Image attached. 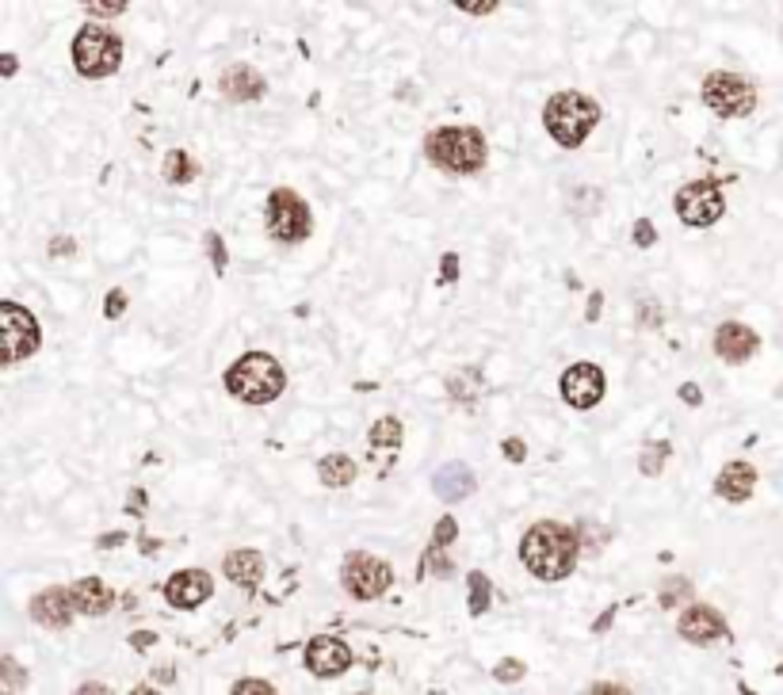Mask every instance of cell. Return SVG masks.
<instances>
[{"label":"cell","mask_w":783,"mask_h":695,"mask_svg":"<svg viewBox=\"0 0 783 695\" xmlns=\"http://www.w3.org/2000/svg\"><path fill=\"white\" fill-rule=\"evenodd\" d=\"M577 551H581V539L573 535L565 523H550V520L527 528V535L521 539V562L539 581H562V577H570L573 566H577Z\"/></svg>","instance_id":"6da1fadb"},{"label":"cell","mask_w":783,"mask_h":695,"mask_svg":"<svg viewBox=\"0 0 783 695\" xmlns=\"http://www.w3.org/2000/svg\"><path fill=\"white\" fill-rule=\"evenodd\" d=\"M287 375L276 363V355L268 352H245L234 367L226 370V390L237 401H249V405H268L283 393Z\"/></svg>","instance_id":"7a4b0ae2"},{"label":"cell","mask_w":783,"mask_h":695,"mask_svg":"<svg viewBox=\"0 0 783 695\" xmlns=\"http://www.w3.org/2000/svg\"><path fill=\"white\" fill-rule=\"evenodd\" d=\"M542 122H547L550 138L565 150H577L593 127L600 122V107L596 99L581 96V92H558V96L547 99V111H542Z\"/></svg>","instance_id":"3957f363"},{"label":"cell","mask_w":783,"mask_h":695,"mask_svg":"<svg viewBox=\"0 0 783 695\" xmlns=\"http://www.w3.org/2000/svg\"><path fill=\"white\" fill-rule=\"evenodd\" d=\"M429 161L444 173H478L486 165V138L475 127H440L429 134Z\"/></svg>","instance_id":"277c9868"},{"label":"cell","mask_w":783,"mask_h":695,"mask_svg":"<svg viewBox=\"0 0 783 695\" xmlns=\"http://www.w3.org/2000/svg\"><path fill=\"white\" fill-rule=\"evenodd\" d=\"M73 66L81 76H112L122 66V43L107 27H81L73 38Z\"/></svg>","instance_id":"5b68a950"},{"label":"cell","mask_w":783,"mask_h":695,"mask_svg":"<svg viewBox=\"0 0 783 695\" xmlns=\"http://www.w3.org/2000/svg\"><path fill=\"white\" fill-rule=\"evenodd\" d=\"M703 104L723 119H741L757 107V89L738 73H711L703 81Z\"/></svg>","instance_id":"8992f818"},{"label":"cell","mask_w":783,"mask_h":695,"mask_svg":"<svg viewBox=\"0 0 783 695\" xmlns=\"http://www.w3.org/2000/svg\"><path fill=\"white\" fill-rule=\"evenodd\" d=\"M340 581H344V589L352 592L355 600H378L394 585V569L386 566L383 558H375V554L355 551L344 558Z\"/></svg>","instance_id":"52a82bcc"},{"label":"cell","mask_w":783,"mask_h":695,"mask_svg":"<svg viewBox=\"0 0 783 695\" xmlns=\"http://www.w3.org/2000/svg\"><path fill=\"white\" fill-rule=\"evenodd\" d=\"M0 337H4V363H15L23 355H35L38 344H43V333H38V318L31 310H23L20 303H4L0 306Z\"/></svg>","instance_id":"ba28073f"},{"label":"cell","mask_w":783,"mask_h":695,"mask_svg":"<svg viewBox=\"0 0 783 695\" xmlns=\"http://www.w3.org/2000/svg\"><path fill=\"white\" fill-rule=\"evenodd\" d=\"M723 211H726V199L711 180L685 184V188L677 191V214L685 226H696V229L715 226V222L723 219Z\"/></svg>","instance_id":"9c48e42d"},{"label":"cell","mask_w":783,"mask_h":695,"mask_svg":"<svg viewBox=\"0 0 783 695\" xmlns=\"http://www.w3.org/2000/svg\"><path fill=\"white\" fill-rule=\"evenodd\" d=\"M268 234L279 242H302L309 234V211L291 188H276L268 196Z\"/></svg>","instance_id":"30bf717a"},{"label":"cell","mask_w":783,"mask_h":695,"mask_svg":"<svg viewBox=\"0 0 783 695\" xmlns=\"http://www.w3.org/2000/svg\"><path fill=\"white\" fill-rule=\"evenodd\" d=\"M306 669L314 676H322V681H332V676L352 669V650H348V643H340V638L317 635L306 643Z\"/></svg>","instance_id":"8fae6325"},{"label":"cell","mask_w":783,"mask_h":695,"mask_svg":"<svg viewBox=\"0 0 783 695\" xmlns=\"http://www.w3.org/2000/svg\"><path fill=\"white\" fill-rule=\"evenodd\" d=\"M562 398L573 409H593L604 398V370L596 363H573L562 375Z\"/></svg>","instance_id":"7c38bea8"},{"label":"cell","mask_w":783,"mask_h":695,"mask_svg":"<svg viewBox=\"0 0 783 695\" xmlns=\"http://www.w3.org/2000/svg\"><path fill=\"white\" fill-rule=\"evenodd\" d=\"M211 592H214V581L203 569H180V574H173L165 585V597L173 608H199Z\"/></svg>","instance_id":"4fadbf2b"},{"label":"cell","mask_w":783,"mask_h":695,"mask_svg":"<svg viewBox=\"0 0 783 695\" xmlns=\"http://www.w3.org/2000/svg\"><path fill=\"white\" fill-rule=\"evenodd\" d=\"M677 631H680V638H688V643L708 646V643H715V638H723V635H726V620L715 612V608H708V604H692L685 615H680Z\"/></svg>","instance_id":"5bb4252c"},{"label":"cell","mask_w":783,"mask_h":695,"mask_svg":"<svg viewBox=\"0 0 783 695\" xmlns=\"http://www.w3.org/2000/svg\"><path fill=\"white\" fill-rule=\"evenodd\" d=\"M73 592L69 589H46V592H38L35 600H31V620L35 623H43V627H50V631H61V627H69V620H73Z\"/></svg>","instance_id":"9a60e30c"},{"label":"cell","mask_w":783,"mask_h":695,"mask_svg":"<svg viewBox=\"0 0 783 695\" xmlns=\"http://www.w3.org/2000/svg\"><path fill=\"white\" fill-rule=\"evenodd\" d=\"M757 348H761V337H757L746 321H726V326H718L715 352L723 355L726 363H746Z\"/></svg>","instance_id":"2e32d148"},{"label":"cell","mask_w":783,"mask_h":695,"mask_svg":"<svg viewBox=\"0 0 783 695\" xmlns=\"http://www.w3.org/2000/svg\"><path fill=\"white\" fill-rule=\"evenodd\" d=\"M753 490H757V470L749 467V462H726L723 474H718V482H715V493L723 500H731V505L749 500Z\"/></svg>","instance_id":"e0dca14e"},{"label":"cell","mask_w":783,"mask_h":695,"mask_svg":"<svg viewBox=\"0 0 783 695\" xmlns=\"http://www.w3.org/2000/svg\"><path fill=\"white\" fill-rule=\"evenodd\" d=\"M222 96L234 99V104H253L264 96V76L253 66H230L222 76Z\"/></svg>","instance_id":"ac0fdd59"},{"label":"cell","mask_w":783,"mask_h":695,"mask_svg":"<svg viewBox=\"0 0 783 695\" xmlns=\"http://www.w3.org/2000/svg\"><path fill=\"white\" fill-rule=\"evenodd\" d=\"M69 592H73V608L81 615H104V612H112V604H115L112 589H107L100 577H81Z\"/></svg>","instance_id":"d6986e66"},{"label":"cell","mask_w":783,"mask_h":695,"mask_svg":"<svg viewBox=\"0 0 783 695\" xmlns=\"http://www.w3.org/2000/svg\"><path fill=\"white\" fill-rule=\"evenodd\" d=\"M432 485H436V493L447 505H455V500L475 493V474H470V467H463V462H447V467L432 478Z\"/></svg>","instance_id":"ffe728a7"},{"label":"cell","mask_w":783,"mask_h":695,"mask_svg":"<svg viewBox=\"0 0 783 695\" xmlns=\"http://www.w3.org/2000/svg\"><path fill=\"white\" fill-rule=\"evenodd\" d=\"M226 577L242 589H257L264 577V558L257 551H234L226 554Z\"/></svg>","instance_id":"44dd1931"},{"label":"cell","mask_w":783,"mask_h":695,"mask_svg":"<svg viewBox=\"0 0 783 695\" xmlns=\"http://www.w3.org/2000/svg\"><path fill=\"white\" fill-rule=\"evenodd\" d=\"M317 474H322V485H329V490H344V485L355 482V462L348 455H325Z\"/></svg>","instance_id":"7402d4cb"},{"label":"cell","mask_w":783,"mask_h":695,"mask_svg":"<svg viewBox=\"0 0 783 695\" xmlns=\"http://www.w3.org/2000/svg\"><path fill=\"white\" fill-rule=\"evenodd\" d=\"M482 370L478 367H467V370H455L452 378H447V393H452L455 401H463V405H475V398H482Z\"/></svg>","instance_id":"603a6c76"},{"label":"cell","mask_w":783,"mask_h":695,"mask_svg":"<svg viewBox=\"0 0 783 695\" xmlns=\"http://www.w3.org/2000/svg\"><path fill=\"white\" fill-rule=\"evenodd\" d=\"M196 176H199V165H196V157H191V153L173 150L165 157V180L168 184H191Z\"/></svg>","instance_id":"cb8c5ba5"},{"label":"cell","mask_w":783,"mask_h":695,"mask_svg":"<svg viewBox=\"0 0 783 695\" xmlns=\"http://www.w3.org/2000/svg\"><path fill=\"white\" fill-rule=\"evenodd\" d=\"M371 444L383 447V451H398L401 447V421L398 416H383V421L371 428Z\"/></svg>","instance_id":"d4e9b609"},{"label":"cell","mask_w":783,"mask_h":695,"mask_svg":"<svg viewBox=\"0 0 783 695\" xmlns=\"http://www.w3.org/2000/svg\"><path fill=\"white\" fill-rule=\"evenodd\" d=\"M673 455V447L665 444V439H650L646 447H642V459H639V467H642V474H662V467H665V459Z\"/></svg>","instance_id":"484cf974"},{"label":"cell","mask_w":783,"mask_h":695,"mask_svg":"<svg viewBox=\"0 0 783 695\" xmlns=\"http://www.w3.org/2000/svg\"><path fill=\"white\" fill-rule=\"evenodd\" d=\"M470 615H486V608H490V581H486V574H470Z\"/></svg>","instance_id":"4316f807"},{"label":"cell","mask_w":783,"mask_h":695,"mask_svg":"<svg viewBox=\"0 0 783 695\" xmlns=\"http://www.w3.org/2000/svg\"><path fill=\"white\" fill-rule=\"evenodd\" d=\"M421 566H424V574H440V577L452 574V562H447L444 546H429V551H424V558H421Z\"/></svg>","instance_id":"83f0119b"},{"label":"cell","mask_w":783,"mask_h":695,"mask_svg":"<svg viewBox=\"0 0 783 695\" xmlns=\"http://www.w3.org/2000/svg\"><path fill=\"white\" fill-rule=\"evenodd\" d=\"M455 535H459V523L452 520V516H440V523H436V539H432V546H452L455 543Z\"/></svg>","instance_id":"f1b7e54d"},{"label":"cell","mask_w":783,"mask_h":695,"mask_svg":"<svg viewBox=\"0 0 783 695\" xmlns=\"http://www.w3.org/2000/svg\"><path fill=\"white\" fill-rule=\"evenodd\" d=\"M0 669H4V692L15 695V692L23 688V669L15 665V658H4V661H0Z\"/></svg>","instance_id":"f546056e"},{"label":"cell","mask_w":783,"mask_h":695,"mask_svg":"<svg viewBox=\"0 0 783 695\" xmlns=\"http://www.w3.org/2000/svg\"><path fill=\"white\" fill-rule=\"evenodd\" d=\"M230 695H276V688H271L268 681H257V676H245V681L234 684V692Z\"/></svg>","instance_id":"4dcf8cb0"},{"label":"cell","mask_w":783,"mask_h":695,"mask_svg":"<svg viewBox=\"0 0 783 695\" xmlns=\"http://www.w3.org/2000/svg\"><path fill=\"white\" fill-rule=\"evenodd\" d=\"M493 676H498L501 684H513V681H521V676H524V665L516 658H509V661H501V665L493 669Z\"/></svg>","instance_id":"1f68e13d"},{"label":"cell","mask_w":783,"mask_h":695,"mask_svg":"<svg viewBox=\"0 0 783 695\" xmlns=\"http://www.w3.org/2000/svg\"><path fill=\"white\" fill-rule=\"evenodd\" d=\"M122 310H127V295H122V291L115 287L112 295H107V303H104V314H107V318H119Z\"/></svg>","instance_id":"d6a6232c"},{"label":"cell","mask_w":783,"mask_h":695,"mask_svg":"<svg viewBox=\"0 0 783 695\" xmlns=\"http://www.w3.org/2000/svg\"><path fill=\"white\" fill-rule=\"evenodd\" d=\"M207 249H211V257H214V268H226V249H222V237L219 234H207Z\"/></svg>","instance_id":"836d02e7"},{"label":"cell","mask_w":783,"mask_h":695,"mask_svg":"<svg viewBox=\"0 0 783 695\" xmlns=\"http://www.w3.org/2000/svg\"><path fill=\"white\" fill-rule=\"evenodd\" d=\"M89 8L92 15H122L127 12V4H122V0H112V4H84Z\"/></svg>","instance_id":"e575fe53"},{"label":"cell","mask_w":783,"mask_h":695,"mask_svg":"<svg viewBox=\"0 0 783 695\" xmlns=\"http://www.w3.org/2000/svg\"><path fill=\"white\" fill-rule=\"evenodd\" d=\"M524 455H527V447H524V439H505V459L509 462H524Z\"/></svg>","instance_id":"d590c367"},{"label":"cell","mask_w":783,"mask_h":695,"mask_svg":"<svg viewBox=\"0 0 783 695\" xmlns=\"http://www.w3.org/2000/svg\"><path fill=\"white\" fill-rule=\"evenodd\" d=\"M585 695H631L623 688V684H611V681H600V684H593V688H588Z\"/></svg>","instance_id":"8d00e7d4"},{"label":"cell","mask_w":783,"mask_h":695,"mask_svg":"<svg viewBox=\"0 0 783 695\" xmlns=\"http://www.w3.org/2000/svg\"><path fill=\"white\" fill-rule=\"evenodd\" d=\"M493 8H498L493 0H459V12H478V15H482V12H493Z\"/></svg>","instance_id":"74e56055"},{"label":"cell","mask_w":783,"mask_h":695,"mask_svg":"<svg viewBox=\"0 0 783 695\" xmlns=\"http://www.w3.org/2000/svg\"><path fill=\"white\" fill-rule=\"evenodd\" d=\"M634 242L654 245V226H650V222H634Z\"/></svg>","instance_id":"f35d334b"},{"label":"cell","mask_w":783,"mask_h":695,"mask_svg":"<svg viewBox=\"0 0 783 695\" xmlns=\"http://www.w3.org/2000/svg\"><path fill=\"white\" fill-rule=\"evenodd\" d=\"M455 275H459V257H455V252H447V257H444V283H452Z\"/></svg>","instance_id":"ab89813d"},{"label":"cell","mask_w":783,"mask_h":695,"mask_svg":"<svg viewBox=\"0 0 783 695\" xmlns=\"http://www.w3.org/2000/svg\"><path fill=\"white\" fill-rule=\"evenodd\" d=\"M73 695H112V688L107 684H96V681H89V684H81Z\"/></svg>","instance_id":"60d3db41"},{"label":"cell","mask_w":783,"mask_h":695,"mask_svg":"<svg viewBox=\"0 0 783 695\" xmlns=\"http://www.w3.org/2000/svg\"><path fill=\"white\" fill-rule=\"evenodd\" d=\"M50 252H73V242H54Z\"/></svg>","instance_id":"b9f144b4"},{"label":"cell","mask_w":783,"mask_h":695,"mask_svg":"<svg viewBox=\"0 0 783 695\" xmlns=\"http://www.w3.org/2000/svg\"><path fill=\"white\" fill-rule=\"evenodd\" d=\"M680 393H685V401H700V390H696V386H685Z\"/></svg>","instance_id":"7bdbcfd3"},{"label":"cell","mask_w":783,"mask_h":695,"mask_svg":"<svg viewBox=\"0 0 783 695\" xmlns=\"http://www.w3.org/2000/svg\"><path fill=\"white\" fill-rule=\"evenodd\" d=\"M4 73H8V76L15 73V58H12V54H4Z\"/></svg>","instance_id":"ee69618b"},{"label":"cell","mask_w":783,"mask_h":695,"mask_svg":"<svg viewBox=\"0 0 783 695\" xmlns=\"http://www.w3.org/2000/svg\"><path fill=\"white\" fill-rule=\"evenodd\" d=\"M130 695H161V692H157V688H145V684H142V688H135Z\"/></svg>","instance_id":"f6af8a7d"}]
</instances>
